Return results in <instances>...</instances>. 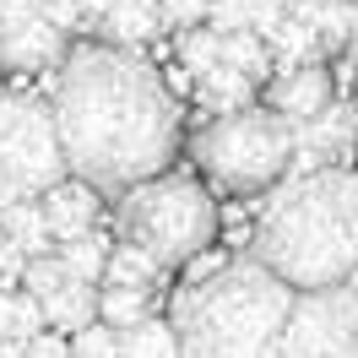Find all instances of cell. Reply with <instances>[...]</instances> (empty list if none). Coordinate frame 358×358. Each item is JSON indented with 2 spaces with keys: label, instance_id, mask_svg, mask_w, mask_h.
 Listing matches in <instances>:
<instances>
[{
  "label": "cell",
  "instance_id": "obj_1",
  "mask_svg": "<svg viewBox=\"0 0 358 358\" xmlns=\"http://www.w3.org/2000/svg\"><path fill=\"white\" fill-rule=\"evenodd\" d=\"M66 174L120 196L136 179L163 174L179 157L185 114L163 71L120 44H76L60 55L49 92Z\"/></svg>",
  "mask_w": 358,
  "mask_h": 358
},
{
  "label": "cell",
  "instance_id": "obj_2",
  "mask_svg": "<svg viewBox=\"0 0 358 358\" xmlns=\"http://www.w3.org/2000/svg\"><path fill=\"white\" fill-rule=\"evenodd\" d=\"M255 261L293 293L342 288L358 266V174L310 169L271 185V201L255 217Z\"/></svg>",
  "mask_w": 358,
  "mask_h": 358
},
{
  "label": "cell",
  "instance_id": "obj_3",
  "mask_svg": "<svg viewBox=\"0 0 358 358\" xmlns=\"http://www.w3.org/2000/svg\"><path fill=\"white\" fill-rule=\"evenodd\" d=\"M293 288L277 282L255 255L217 261L190 277L174 299L179 358H277V336L288 320Z\"/></svg>",
  "mask_w": 358,
  "mask_h": 358
},
{
  "label": "cell",
  "instance_id": "obj_4",
  "mask_svg": "<svg viewBox=\"0 0 358 358\" xmlns=\"http://www.w3.org/2000/svg\"><path fill=\"white\" fill-rule=\"evenodd\" d=\"M114 217H120V239L147 250L163 271L206 255V245L217 239L212 190L196 174H174V169L125 185L120 201H114Z\"/></svg>",
  "mask_w": 358,
  "mask_h": 358
},
{
  "label": "cell",
  "instance_id": "obj_5",
  "mask_svg": "<svg viewBox=\"0 0 358 358\" xmlns=\"http://www.w3.org/2000/svg\"><path fill=\"white\" fill-rule=\"evenodd\" d=\"M190 157L217 190L228 196H261L288 179L293 163V125L266 103H239L228 114H212L190 136Z\"/></svg>",
  "mask_w": 358,
  "mask_h": 358
},
{
  "label": "cell",
  "instance_id": "obj_6",
  "mask_svg": "<svg viewBox=\"0 0 358 358\" xmlns=\"http://www.w3.org/2000/svg\"><path fill=\"white\" fill-rule=\"evenodd\" d=\"M66 174V152L55 136L49 98L0 87V206L38 201Z\"/></svg>",
  "mask_w": 358,
  "mask_h": 358
},
{
  "label": "cell",
  "instance_id": "obj_7",
  "mask_svg": "<svg viewBox=\"0 0 358 358\" xmlns=\"http://www.w3.org/2000/svg\"><path fill=\"white\" fill-rule=\"evenodd\" d=\"M277 358H358V299L348 288L293 293Z\"/></svg>",
  "mask_w": 358,
  "mask_h": 358
},
{
  "label": "cell",
  "instance_id": "obj_8",
  "mask_svg": "<svg viewBox=\"0 0 358 358\" xmlns=\"http://www.w3.org/2000/svg\"><path fill=\"white\" fill-rule=\"evenodd\" d=\"M358 147V109L331 98L326 109H315L310 120L293 125V163L288 174H310V169H331Z\"/></svg>",
  "mask_w": 358,
  "mask_h": 358
},
{
  "label": "cell",
  "instance_id": "obj_9",
  "mask_svg": "<svg viewBox=\"0 0 358 358\" xmlns=\"http://www.w3.org/2000/svg\"><path fill=\"white\" fill-rule=\"evenodd\" d=\"M38 212H44V228H49L55 245H60V239H76V234H92V223H98V190L76 174H60L44 196H38Z\"/></svg>",
  "mask_w": 358,
  "mask_h": 358
},
{
  "label": "cell",
  "instance_id": "obj_10",
  "mask_svg": "<svg viewBox=\"0 0 358 358\" xmlns=\"http://www.w3.org/2000/svg\"><path fill=\"white\" fill-rule=\"evenodd\" d=\"M331 98H336L331 71L320 66V60H310V66L277 71V82H271V92H266V109H277L288 125H299V120H310L315 109H326Z\"/></svg>",
  "mask_w": 358,
  "mask_h": 358
},
{
  "label": "cell",
  "instance_id": "obj_11",
  "mask_svg": "<svg viewBox=\"0 0 358 358\" xmlns=\"http://www.w3.org/2000/svg\"><path fill=\"white\" fill-rule=\"evenodd\" d=\"M60 55H66V33H55L44 17H33V22L11 27V33H0V71L33 76V71L60 66Z\"/></svg>",
  "mask_w": 358,
  "mask_h": 358
},
{
  "label": "cell",
  "instance_id": "obj_12",
  "mask_svg": "<svg viewBox=\"0 0 358 358\" xmlns=\"http://www.w3.org/2000/svg\"><path fill=\"white\" fill-rule=\"evenodd\" d=\"M98 27H103V44L141 49L163 33V17H157V0H109L103 17H98Z\"/></svg>",
  "mask_w": 358,
  "mask_h": 358
},
{
  "label": "cell",
  "instance_id": "obj_13",
  "mask_svg": "<svg viewBox=\"0 0 358 358\" xmlns=\"http://www.w3.org/2000/svg\"><path fill=\"white\" fill-rule=\"evenodd\" d=\"M288 11V0H206V27H217V33H239L250 27L255 38H266L271 22Z\"/></svg>",
  "mask_w": 358,
  "mask_h": 358
},
{
  "label": "cell",
  "instance_id": "obj_14",
  "mask_svg": "<svg viewBox=\"0 0 358 358\" xmlns=\"http://www.w3.org/2000/svg\"><path fill=\"white\" fill-rule=\"evenodd\" d=\"M44 304V326L49 331H60V336H71V331H82L87 320H98V288L92 282H60V288L49 293V299H38Z\"/></svg>",
  "mask_w": 358,
  "mask_h": 358
},
{
  "label": "cell",
  "instance_id": "obj_15",
  "mask_svg": "<svg viewBox=\"0 0 358 358\" xmlns=\"http://www.w3.org/2000/svg\"><path fill=\"white\" fill-rule=\"evenodd\" d=\"M293 17L315 33L320 49H342L348 44V27H353V6L348 0H288Z\"/></svg>",
  "mask_w": 358,
  "mask_h": 358
},
{
  "label": "cell",
  "instance_id": "obj_16",
  "mask_svg": "<svg viewBox=\"0 0 358 358\" xmlns=\"http://www.w3.org/2000/svg\"><path fill=\"white\" fill-rule=\"evenodd\" d=\"M55 261H60V271H66L71 282H92V288H98L103 261H109V239H103V234H76V239H60V245H55Z\"/></svg>",
  "mask_w": 358,
  "mask_h": 358
},
{
  "label": "cell",
  "instance_id": "obj_17",
  "mask_svg": "<svg viewBox=\"0 0 358 358\" xmlns=\"http://www.w3.org/2000/svg\"><path fill=\"white\" fill-rule=\"evenodd\" d=\"M0 228H6V239L22 250V255H49V250H55L38 201H11V206H0Z\"/></svg>",
  "mask_w": 358,
  "mask_h": 358
},
{
  "label": "cell",
  "instance_id": "obj_18",
  "mask_svg": "<svg viewBox=\"0 0 358 358\" xmlns=\"http://www.w3.org/2000/svg\"><path fill=\"white\" fill-rule=\"evenodd\" d=\"M250 92H255V82L239 76V71H228V66H212L206 76H196V103H201L206 114L239 109V103H250Z\"/></svg>",
  "mask_w": 358,
  "mask_h": 358
},
{
  "label": "cell",
  "instance_id": "obj_19",
  "mask_svg": "<svg viewBox=\"0 0 358 358\" xmlns=\"http://www.w3.org/2000/svg\"><path fill=\"white\" fill-rule=\"evenodd\" d=\"M217 66H228V71H239V76H250L255 87L271 76V55H266V44L250 33V27H239V33H223V44H217Z\"/></svg>",
  "mask_w": 358,
  "mask_h": 358
},
{
  "label": "cell",
  "instance_id": "obj_20",
  "mask_svg": "<svg viewBox=\"0 0 358 358\" xmlns=\"http://www.w3.org/2000/svg\"><path fill=\"white\" fill-rule=\"evenodd\" d=\"M157 277H163V266H157L147 250H136V245H109V261H103V277L98 282H120V288H152Z\"/></svg>",
  "mask_w": 358,
  "mask_h": 358
},
{
  "label": "cell",
  "instance_id": "obj_21",
  "mask_svg": "<svg viewBox=\"0 0 358 358\" xmlns=\"http://www.w3.org/2000/svg\"><path fill=\"white\" fill-rule=\"evenodd\" d=\"M120 358H179L174 326H169V320H152V315H141L136 326L120 331Z\"/></svg>",
  "mask_w": 358,
  "mask_h": 358
},
{
  "label": "cell",
  "instance_id": "obj_22",
  "mask_svg": "<svg viewBox=\"0 0 358 358\" xmlns=\"http://www.w3.org/2000/svg\"><path fill=\"white\" fill-rule=\"evenodd\" d=\"M152 304V288H120V282H98V320L114 326V331H125L136 326L141 315Z\"/></svg>",
  "mask_w": 358,
  "mask_h": 358
},
{
  "label": "cell",
  "instance_id": "obj_23",
  "mask_svg": "<svg viewBox=\"0 0 358 358\" xmlns=\"http://www.w3.org/2000/svg\"><path fill=\"white\" fill-rule=\"evenodd\" d=\"M217 44H223V33L206 27V22L179 27V66L190 71V76H206V71L217 66Z\"/></svg>",
  "mask_w": 358,
  "mask_h": 358
},
{
  "label": "cell",
  "instance_id": "obj_24",
  "mask_svg": "<svg viewBox=\"0 0 358 358\" xmlns=\"http://www.w3.org/2000/svg\"><path fill=\"white\" fill-rule=\"evenodd\" d=\"M71 358H120V331L103 320H87L82 331H71Z\"/></svg>",
  "mask_w": 358,
  "mask_h": 358
},
{
  "label": "cell",
  "instance_id": "obj_25",
  "mask_svg": "<svg viewBox=\"0 0 358 358\" xmlns=\"http://www.w3.org/2000/svg\"><path fill=\"white\" fill-rule=\"evenodd\" d=\"M60 282H66V271H60V261H55V250H49V255H27V261H22V293L49 299Z\"/></svg>",
  "mask_w": 358,
  "mask_h": 358
},
{
  "label": "cell",
  "instance_id": "obj_26",
  "mask_svg": "<svg viewBox=\"0 0 358 358\" xmlns=\"http://www.w3.org/2000/svg\"><path fill=\"white\" fill-rule=\"evenodd\" d=\"M38 331H44V304L33 293H11V342H27Z\"/></svg>",
  "mask_w": 358,
  "mask_h": 358
},
{
  "label": "cell",
  "instance_id": "obj_27",
  "mask_svg": "<svg viewBox=\"0 0 358 358\" xmlns=\"http://www.w3.org/2000/svg\"><path fill=\"white\" fill-rule=\"evenodd\" d=\"M38 17H44L55 33H66V38H71V33H82V27H92L87 11H82L76 0H38Z\"/></svg>",
  "mask_w": 358,
  "mask_h": 358
},
{
  "label": "cell",
  "instance_id": "obj_28",
  "mask_svg": "<svg viewBox=\"0 0 358 358\" xmlns=\"http://www.w3.org/2000/svg\"><path fill=\"white\" fill-rule=\"evenodd\" d=\"M157 17L163 27H196L206 17V0H157Z\"/></svg>",
  "mask_w": 358,
  "mask_h": 358
},
{
  "label": "cell",
  "instance_id": "obj_29",
  "mask_svg": "<svg viewBox=\"0 0 358 358\" xmlns=\"http://www.w3.org/2000/svg\"><path fill=\"white\" fill-rule=\"evenodd\" d=\"M22 358H71V342L44 326L38 336H27V342H22Z\"/></svg>",
  "mask_w": 358,
  "mask_h": 358
},
{
  "label": "cell",
  "instance_id": "obj_30",
  "mask_svg": "<svg viewBox=\"0 0 358 358\" xmlns=\"http://www.w3.org/2000/svg\"><path fill=\"white\" fill-rule=\"evenodd\" d=\"M22 261L27 255L17 245H0V288L6 293H17V282H22Z\"/></svg>",
  "mask_w": 358,
  "mask_h": 358
},
{
  "label": "cell",
  "instance_id": "obj_31",
  "mask_svg": "<svg viewBox=\"0 0 358 358\" xmlns=\"http://www.w3.org/2000/svg\"><path fill=\"white\" fill-rule=\"evenodd\" d=\"M348 60H353V87H358V0H353V27H348Z\"/></svg>",
  "mask_w": 358,
  "mask_h": 358
},
{
  "label": "cell",
  "instance_id": "obj_32",
  "mask_svg": "<svg viewBox=\"0 0 358 358\" xmlns=\"http://www.w3.org/2000/svg\"><path fill=\"white\" fill-rule=\"evenodd\" d=\"M0 336H11V293L0 288Z\"/></svg>",
  "mask_w": 358,
  "mask_h": 358
},
{
  "label": "cell",
  "instance_id": "obj_33",
  "mask_svg": "<svg viewBox=\"0 0 358 358\" xmlns=\"http://www.w3.org/2000/svg\"><path fill=\"white\" fill-rule=\"evenodd\" d=\"M76 6H82V11H87V22H98V17H103V6H109V0H76Z\"/></svg>",
  "mask_w": 358,
  "mask_h": 358
},
{
  "label": "cell",
  "instance_id": "obj_34",
  "mask_svg": "<svg viewBox=\"0 0 358 358\" xmlns=\"http://www.w3.org/2000/svg\"><path fill=\"white\" fill-rule=\"evenodd\" d=\"M342 288H348V293H353V299H358V266L348 271V282H342Z\"/></svg>",
  "mask_w": 358,
  "mask_h": 358
},
{
  "label": "cell",
  "instance_id": "obj_35",
  "mask_svg": "<svg viewBox=\"0 0 358 358\" xmlns=\"http://www.w3.org/2000/svg\"><path fill=\"white\" fill-rule=\"evenodd\" d=\"M348 6H353V0H348Z\"/></svg>",
  "mask_w": 358,
  "mask_h": 358
}]
</instances>
